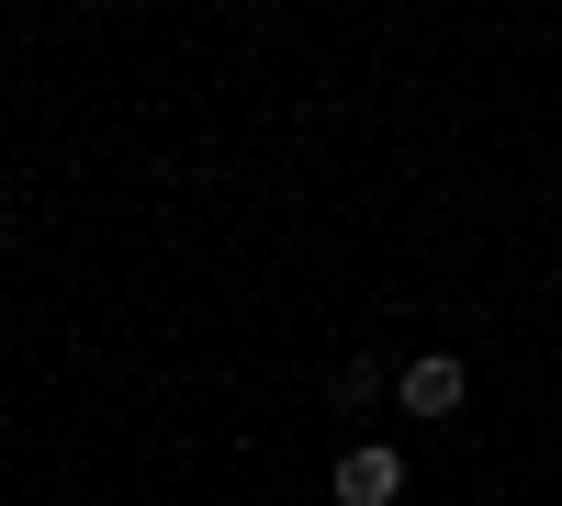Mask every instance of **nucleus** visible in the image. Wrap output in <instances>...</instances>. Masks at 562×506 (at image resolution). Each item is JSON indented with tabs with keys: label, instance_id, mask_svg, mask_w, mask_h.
<instances>
[{
	"label": "nucleus",
	"instance_id": "obj_2",
	"mask_svg": "<svg viewBox=\"0 0 562 506\" xmlns=\"http://www.w3.org/2000/svg\"><path fill=\"white\" fill-rule=\"evenodd\" d=\"M405 495V450H349L338 462V506H394Z\"/></svg>",
	"mask_w": 562,
	"mask_h": 506
},
{
	"label": "nucleus",
	"instance_id": "obj_1",
	"mask_svg": "<svg viewBox=\"0 0 562 506\" xmlns=\"http://www.w3.org/2000/svg\"><path fill=\"white\" fill-rule=\"evenodd\" d=\"M394 394H405V417H461L473 372H461L450 349H428V360H405V372H394Z\"/></svg>",
	"mask_w": 562,
	"mask_h": 506
}]
</instances>
